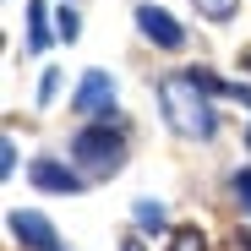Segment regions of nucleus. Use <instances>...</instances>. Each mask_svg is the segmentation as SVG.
Listing matches in <instances>:
<instances>
[{"label":"nucleus","mask_w":251,"mask_h":251,"mask_svg":"<svg viewBox=\"0 0 251 251\" xmlns=\"http://www.w3.org/2000/svg\"><path fill=\"white\" fill-rule=\"evenodd\" d=\"M17 170V142L6 137V142H0V175H11Z\"/></svg>","instance_id":"obj_13"},{"label":"nucleus","mask_w":251,"mask_h":251,"mask_svg":"<svg viewBox=\"0 0 251 251\" xmlns=\"http://www.w3.org/2000/svg\"><path fill=\"white\" fill-rule=\"evenodd\" d=\"M71 158H82V164L99 170V175L120 170V131H109L104 120H99V126H82V131L71 137Z\"/></svg>","instance_id":"obj_2"},{"label":"nucleus","mask_w":251,"mask_h":251,"mask_svg":"<svg viewBox=\"0 0 251 251\" xmlns=\"http://www.w3.org/2000/svg\"><path fill=\"white\" fill-rule=\"evenodd\" d=\"M197 11H202V17H213V22H229V17L240 11V0H197Z\"/></svg>","instance_id":"obj_9"},{"label":"nucleus","mask_w":251,"mask_h":251,"mask_svg":"<svg viewBox=\"0 0 251 251\" xmlns=\"http://www.w3.org/2000/svg\"><path fill=\"white\" fill-rule=\"evenodd\" d=\"M246 71H251V55H246Z\"/></svg>","instance_id":"obj_16"},{"label":"nucleus","mask_w":251,"mask_h":251,"mask_svg":"<svg viewBox=\"0 0 251 251\" xmlns=\"http://www.w3.org/2000/svg\"><path fill=\"white\" fill-rule=\"evenodd\" d=\"M246 142H251V131H246Z\"/></svg>","instance_id":"obj_17"},{"label":"nucleus","mask_w":251,"mask_h":251,"mask_svg":"<svg viewBox=\"0 0 251 251\" xmlns=\"http://www.w3.org/2000/svg\"><path fill=\"white\" fill-rule=\"evenodd\" d=\"M131 219H137V229H148V235H158V229H164V207H158L153 197H142V202L131 207Z\"/></svg>","instance_id":"obj_8"},{"label":"nucleus","mask_w":251,"mask_h":251,"mask_svg":"<svg viewBox=\"0 0 251 251\" xmlns=\"http://www.w3.org/2000/svg\"><path fill=\"white\" fill-rule=\"evenodd\" d=\"M55 88H60V76H55V71H44V82H38V104H50V99H55Z\"/></svg>","instance_id":"obj_14"},{"label":"nucleus","mask_w":251,"mask_h":251,"mask_svg":"<svg viewBox=\"0 0 251 251\" xmlns=\"http://www.w3.org/2000/svg\"><path fill=\"white\" fill-rule=\"evenodd\" d=\"M55 38H66V44H76V38H82V22H76V11H66V6H60V17H55Z\"/></svg>","instance_id":"obj_10"},{"label":"nucleus","mask_w":251,"mask_h":251,"mask_svg":"<svg viewBox=\"0 0 251 251\" xmlns=\"http://www.w3.org/2000/svg\"><path fill=\"white\" fill-rule=\"evenodd\" d=\"M235 202L251 213V170H235Z\"/></svg>","instance_id":"obj_12"},{"label":"nucleus","mask_w":251,"mask_h":251,"mask_svg":"<svg viewBox=\"0 0 251 251\" xmlns=\"http://www.w3.org/2000/svg\"><path fill=\"white\" fill-rule=\"evenodd\" d=\"M126 251H142V246H137V240H131V246H126Z\"/></svg>","instance_id":"obj_15"},{"label":"nucleus","mask_w":251,"mask_h":251,"mask_svg":"<svg viewBox=\"0 0 251 251\" xmlns=\"http://www.w3.org/2000/svg\"><path fill=\"white\" fill-rule=\"evenodd\" d=\"M11 235H17L22 246H33V251H66L60 235H55V224H50L44 213H11Z\"/></svg>","instance_id":"obj_4"},{"label":"nucleus","mask_w":251,"mask_h":251,"mask_svg":"<svg viewBox=\"0 0 251 251\" xmlns=\"http://www.w3.org/2000/svg\"><path fill=\"white\" fill-rule=\"evenodd\" d=\"M27 180H33L38 191H55V197H71V191H82V175L71 170V164H55V158H38L33 170H27Z\"/></svg>","instance_id":"obj_6"},{"label":"nucleus","mask_w":251,"mask_h":251,"mask_svg":"<svg viewBox=\"0 0 251 251\" xmlns=\"http://www.w3.org/2000/svg\"><path fill=\"white\" fill-rule=\"evenodd\" d=\"M158 104H164V115H170V126L180 137H213L219 131V115H213V104H207V93L197 88V76L191 71H170L158 82Z\"/></svg>","instance_id":"obj_1"},{"label":"nucleus","mask_w":251,"mask_h":251,"mask_svg":"<svg viewBox=\"0 0 251 251\" xmlns=\"http://www.w3.org/2000/svg\"><path fill=\"white\" fill-rule=\"evenodd\" d=\"M137 27L153 38V44H164V50H180V44H186V27H180L170 11H158V6H137Z\"/></svg>","instance_id":"obj_5"},{"label":"nucleus","mask_w":251,"mask_h":251,"mask_svg":"<svg viewBox=\"0 0 251 251\" xmlns=\"http://www.w3.org/2000/svg\"><path fill=\"white\" fill-rule=\"evenodd\" d=\"M170 251H202V229H175Z\"/></svg>","instance_id":"obj_11"},{"label":"nucleus","mask_w":251,"mask_h":251,"mask_svg":"<svg viewBox=\"0 0 251 251\" xmlns=\"http://www.w3.org/2000/svg\"><path fill=\"white\" fill-rule=\"evenodd\" d=\"M76 115H115V82L109 71H82V88H76Z\"/></svg>","instance_id":"obj_3"},{"label":"nucleus","mask_w":251,"mask_h":251,"mask_svg":"<svg viewBox=\"0 0 251 251\" xmlns=\"http://www.w3.org/2000/svg\"><path fill=\"white\" fill-rule=\"evenodd\" d=\"M27 22H33V27H27V50L38 55V50L50 44V11H44V0H33V6H27Z\"/></svg>","instance_id":"obj_7"}]
</instances>
